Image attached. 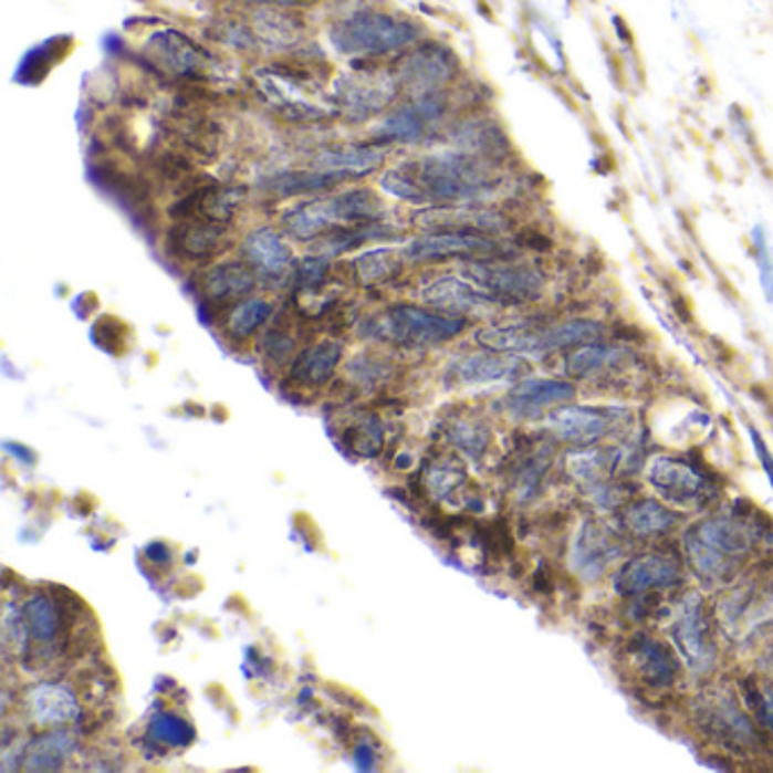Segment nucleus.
Segmentation results:
<instances>
[{
	"instance_id": "32",
	"label": "nucleus",
	"mask_w": 773,
	"mask_h": 773,
	"mask_svg": "<svg viewBox=\"0 0 773 773\" xmlns=\"http://www.w3.org/2000/svg\"><path fill=\"white\" fill-rule=\"evenodd\" d=\"M404 265L401 252L393 248H379L363 252L354 259V278L363 286H377L395 280Z\"/></svg>"
},
{
	"instance_id": "37",
	"label": "nucleus",
	"mask_w": 773,
	"mask_h": 773,
	"mask_svg": "<svg viewBox=\"0 0 773 773\" xmlns=\"http://www.w3.org/2000/svg\"><path fill=\"white\" fill-rule=\"evenodd\" d=\"M345 447L363 459H375L384 449V425L377 416H356L343 431Z\"/></svg>"
},
{
	"instance_id": "2",
	"label": "nucleus",
	"mask_w": 773,
	"mask_h": 773,
	"mask_svg": "<svg viewBox=\"0 0 773 773\" xmlns=\"http://www.w3.org/2000/svg\"><path fill=\"white\" fill-rule=\"evenodd\" d=\"M384 220V202L370 189H352L330 198H315L284 211L286 232L297 241H315L338 230Z\"/></svg>"
},
{
	"instance_id": "28",
	"label": "nucleus",
	"mask_w": 773,
	"mask_h": 773,
	"mask_svg": "<svg viewBox=\"0 0 773 773\" xmlns=\"http://www.w3.org/2000/svg\"><path fill=\"white\" fill-rule=\"evenodd\" d=\"M386 155L382 148L370 146H345V148H327L321 150L313 159V168L343 173L347 177H361L370 175L384 164Z\"/></svg>"
},
{
	"instance_id": "6",
	"label": "nucleus",
	"mask_w": 773,
	"mask_h": 773,
	"mask_svg": "<svg viewBox=\"0 0 773 773\" xmlns=\"http://www.w3.org/2000/svg\"><path fill=\"white\" fill-rule=\"evenodd\" d=\"M463 275L502 304L537 300L544 289L542 272L526 263L474 259L463 268Z\"/></svg>"
},
{
	"instance_id": "14",
	"label": "nucleus",
	"mask_w": 773,
	"mask_h": 773,
	"mask_svg": "<svg viewBox=\"0 0 773 773\" xmlns=\"http://www.w3.org/2000/svg\"><path fill=\"white\" fill-rule=\"evenodd\" d=\"M416 224L427 232H477V234H497L506 230V218L477 205H449V207H429L414 213Z\"/></svg>"
},
{
	"instance_id": "45",
	"label": "nucleus",
	"mask_w": 773,
	"mask_h": 773,
	"mask_svg": "<svg viewBox=\"0 0 773 773\" xmlns=\"http://www.w3.org/2000/svg\"><path fill=\"white\" fill-rule=\"evenodd\" d=\"M751 241H753V252H755V261L760 268V284L764 291V297L769 302H773V252L769 246V237L762 224H755L751 232Z\"/></svg>"
},
{
	"instance_id": "4",
	"label": "nucleus",
	"mask_w": 773,
	"mask_h": 773,
	"mask_svg": "<svg viewBox=\"0 0 773 773\" xmlns=\"http://www.w3.org/2000/svg\"><path fill=\"white\" fill-rule=\"evenodd\" d=\"M466 327L468 321L459 315L427 311L411 304H395L366 317V323L361 325V334L408 349H425L457 338Z\"/></svg>"
},
{
	"instance_id": "1",
	"label": "nucleus",
	"mask_w": 773,
	"mask_h": 773,
	"mask_svg": "<svg viewBox=\"0 0 773 773\" xmlns=\"http://www.w3.org/2000/svg\"><path fill=\"white\" fill-rule=\"evenodd\" d=\"M485 159L463 150H445L404 161L382 175V189L414 205H479L497 189Z\"/></svg>"
},
{
	"instance_id": "7",
	"label": "nucleus",
	"mask_w": 773,
	"mask_h": 773,
	"mask_svg": "<svg viewBox=\"0 0 773 773\" xmlns=\"http://www.w3.org/2000/svg\"><path fill=\"white\" fill-rule=\"evenodd\" d=\"M399 80L382 71H358L343 75L334 86V101L352 121L384 112L397 96Z\"/></svg>"
},
{
	"instance_id": "30",
	"label": "nucleus",
	"mask_w": 773,
	"mask_h": 773,
	"mask_svg": "<svg viewBox=\"0 0 773 773\" xmlns=\"http://www.w3.org/2000/svg\"><path fill=\"white\" fill-rule=\"evenodd\" d=\"M75 751V738L58 725L55 731L36 735L28 746L23 755V766L28 771H55L62 769L64 762Z\"/></svg>"
},
{
	"instance_id": "12",
	"label": "nucleus",
	"mask_w": 773,
	"mask_h": 773,
	"mask_svg": "<svg viewBox=\"0 0 773 773\" xmlns=\"http://www.w3.org/2000/svg\"><path fill=\"white\" fill-rule=\"evenodd\" d=\"M621 554L624 537L617 533V529L604 522H587L585 526H581L572 544V565L583 578L595 581Z\"/></svg>"
},
{
	"instance_id": "33",
	"label": "nucleus",
	"mask_w": 773,
	"mask_h": 773,
	"mask_svg": "<svg viewBox=\"0 0 773 773\" xmlns=\"http://www.w3.org/2000/svg\"><path fill=\"white\" fill-rule=\"evenodd\" d=\"M624 524L635 535L654 537V535L669 533L678 524V515L673 511L665 509L662 504L651 502V499H645V502L630 504L626 509Z\"/></svg>"
},
{
	"instance_id": "29",
	"label": "nucleus",
	"mask_w": 773,
	"mask_h": 773,
	"mask_svg": "<svg viewBox=\"0 0 773 773\" xmlns=\"http://www.w3.org/2000/svg\"><path fill=\"white\" fill-rule=\"evenodd\" d=\"M343 179H347V175L343 173H332V170H321V168H304V170H284L272 175L263 181V189L270 191L272 196L280 198H293V196H302V194H313V191H323V189H332L336 185H341Z\"/></svg>"
},
{
	"instance_id": "49",
	"label": "nucleus",
	"mask_w": 773,
	"mask_h": 773,
	"mask_svg": "<svg viewBox=\"0 0 773 773\" xmlns=\"http://www.w3.org/2000/svg\"><path fill=\"white\" fill-rule=\"evenodd\" d=\"M146 554H148V558L155 561V563H168V561H170V552H168L166 544H161V542H153L150 547L146 550Z\"/></svg>"
},
{
	"instance_id": "34",
	"label": "nucleus",
	"mask_w": 773,
	"mask_h": 773,
	"mask_svg": "<svg viewBox=\"0 0 773 773\" xmlns=\"http://www.w3.org/2000/svg\"><path fill=\"white\" fill-rule=\"evenodd\" d=\"M708 708V725L717 735L735 744H749L751 740H755L751 721L729 697H717V701H712V706Z\"/></svg>"
},
{
	"instance_id": "25",
	"label": "nucleus",
	"mask_w": 773,
	"mask_h": 773,
	"mask_svg": "<svg viewBox=\"0 0 773 773\" xmlns=\"http://www.w3.org/2000/svg\"><path fill=\"white\" fill-rule=\"evenodd\" d=\"M341 358H343L341 343H336V341L315 343V345L302 349L293 358L289 379L302 388L325 386L332 379V375L336 373Z\"/></svg>"
},
{
	"instance_id": "11",
	"label": "nucleus",
	"mask_w": 773,
	"mask_h": 773,
	"mask_svg": "<svg viewBox=\"0 0 773 773\" xmlns=\"http://www.w3.org/2000/svg\"><path fill=\"white\" fill-rule=\"evenodd\" d=\"M447 112V101L440 91L414 96L411 103L393 112L377 129V136L388 144H420L429 134V127L438 123Z\"/></svg>"
},
{
	"instance_id": "47",
	"label": "nucleus",
	"mask_w": 773,
	"mask_h": 773,
	"mask_svg": "<svg viewBox=\"0 0 773 773\" xmlns=\"http://www.w3.org/2000/svg\"><path fill=\"white\" fill-rule=\"evenodd\" d=\"M751 431V442H753V449L758 451V459H760V463H762V468H764V474H766V479H769V483H771V488H773V457H771V453H769V449H766V442L762 440V436H760V431L758 429H749Z\"/></svg>"
},
{
	"instance_id": "21",
	"label": "nucleus",
	"mask_w": 773,
	"mask_h": 773,
	"mask_svg": "<svg viewBox=\"0 0 773 773\" xmlns=\"http://www.w3.org/2000/svg\"><path fill=\"white\" fill-rule=\"evenodd\" d=\"M547 427L556 438L587 447L610 431V416L608 411H599V408L561 406L547 416Z\"/></svg>"
},
{
	"instance_id": "50",
	"label": "nucleus",
	"mask_w": 773,
	"mask_h": 773,
	"mask_svg": "<svg viewBox=\"0 0 773 773\" xmlns=\"http://www.w3.org/2000/svg\"><path fill=\"white\" fill-rule=\"evenodd\" d=\"M354 758H356V762H358V766L363 764V769H373L375 764V753L370 751V746L368 744H358V749H356V753H354Z\"/></svg>"
},
{
	"instance_id": "44",
	"label": "nucleus",
	"mask_w": 773,
	"mask_h": 773,
	"mask_svg": "<svg viewBox=\"0 0 773 773\" xmlns=\"http://www.w3.org/2000/svg\"><path fill=\"white\" fill-rule=\"evenodd\" d=\"M330 275V259L327 254L323 257H304L297 265H295V289L300 295H313L321 291L327 282Z\"/></svg>"
},
{
	"instance_id": "39",
	"label": "nucleus",
	"mask_w": 773,
	"mask_h": 773,
	"mask_svg": "<svg viewBox=\"0 0 773 773\" xmlns=\"http://www.w3.org/2000/svg\"><path fill=\"white\" fill-rule=\"evenodd\" d=\"M604 336V327L593 321H570L554 327H547V347L550 352H558L565 347L599 343Z\"/></svg>"
},
{
	"instance_id": "23",
	"label": "nucleus",
	"mask_w": 773,
	"mask_h": 773,
	"mask_svg": "<svg viewBox=\"0 0 773 773\" xmlns=\"http://www.w3.org/2000/svg\"><path fill=\"white\" fill-rule=\"evenodd\" d=\"M257 286V270L248 261H222L213 265L205 280L202 293L213 304L241 302Z\"/></svg>"
},
{
	"instance_id": "24",
	"label": "nucleus",
	"mask_w": 773,
	"mask_h": 773,
	"mask_svg": "<svg viewBox=\"0 0 773 773\" xmlns=\"http://www.w3.org/2000/svg\"><path fill=\"white\" fill-rule=\"evenodd\" d=\"M574 397V386L558 379H524L513 386L506 397V408L513 416L533 418L542 408L563 404Z\"/></svg>"
},
{
	"instance_id": "46",
	"label": "nucleus",
	"mask_w": 773,
	"mask_h": 773,
	"mask_svg": "<svg viewBox=\"0 0 773 773\" xmlns=\"http://www.w3.org/2000/svg\"><path fill=\"white\" fill-rule=\"evenodd\" d=\"M261 349L272 358V361H286L293 352V338L282 334L280 330H270L261 343Z\"/></svg>"
},
{
	"instance_id": "20",
	"label": "nucleus",
	"mask_w": 773,
	"mask_h": 773,
	"mask_svg": "<svg viewBox=\"0 0 773 773\" xmlns=\"http://www.w3.org/2000/svg\"><path fill=\"white\" fill-rule=\"evenodd\" d=\"M25 712L32 723L53 725L55 729V725L80 721L82 708L71 688L43 680V683H36L25 692Z\"/></svg>"
},
{
	"instance_id": "31",
	"label": "nucleus",
	"mask_w": 773,
	"mask_h": 773,
	"mask_svg": "<svg viewBox=\"0 0 773 773\" xmlns=\"http://www.w3.org/2000/svg\"><path fill=\"white\" fill-rule=\"evenodd\" d=\"M25 628L30 640H34L41 647L55 645L60 635V621H62V610L51 602V597L36 595L28 599L21 608Z\"/></svg>"
},
{
	"instance_id": "40",
	"label": "nucleus",
	"mask_w": 773,
	"mask_h": 773,
	"mask_svg": "<svg viewBox=\"0 0 773 773\" xmlns=\"http://www.w3.org/2000/svg\"><path fill=\"white\" fill-rule=\"evenodd\" d=\"M445 433L447 440L470 459H481L490 445V431L477 420H451Z\"/></svg>"
},
{
	"instance_id": "35",
	"label": "nucleus",
	"mask_w": 773,
	"mask_h": 773,
	"mask_svg": "<svg viewBox=\"0 0 773 773\" xmlns=\"http://www.w3.org/2000/svg\"><path fill=\"white\" fill-rule=\"evenodd\" d=\"M468 481L466 468L459 459L440 457L433 461H427L422 468V485L425 492H429L433 499H449L463 483Z\"/></svg>"
},
{
	"instance_id": "27",
	"label": "nucleus",
	"mask_w": 773,
	"mask_h": 773,
	"mask_svg": "<svg viewBox=\"0 0 773 773\" xmlns=\"http://www.w3.org/2000/svg\"><path fill=\"white\" fill-rule=\"evenodd\" d=\"M630 660L635 671L649 686L656 688H669L676 673H678V665L673 660V656L669 654V649L651 638H640L630 645Z\"/></svg>"
},
{
	"instance_id": "18",
	"label": "nucleus",
	"mask_w": 773,
	"mask_h": 773,
	"mask_svg": "<svg viewBox=\"0 0 773 773\" xmlns=\"http://www.w3.org/2000/svg\"><path fill=\"white\" fill-rule=\"evenodd\" d=\"M680 567L676 561L660 556V554H645L628 561L617 578H615V587L619 595H643L649 593V589L656 587H673L680 583Z\"/></svg>"
},
{
	"instance_id": "5",
	"label": "nucleus",
	"mask_w": 773,
	"mask_h": 773,
	"mask_svg": "<svg viewBox=\"0 0 773 773\" xmlns=\"http://www.w3.org/2000/svg\"><path fill=\"white\" fill-rule=\"evenodd\" d=\"M418 34L420 30L411 21L386 12L363 10L334 23L330 41L343 55L375 58L406 49L408 43L418 39Z\"/></svg>"
},
{
	"instance_id": "43",
	"label": "nucleus",
	"mask_w": 773,
	"mask_h": 773,
	"mask_svg": "<svg viewBox=\"0 0 773 773\" xmlns=\"http://www.w3.org/2000/svg\"><path fill=\"white\" fill-rule=\"evenodd\" d=\"M393 368L390 363L373 356V354H358L347 363V375L361 386V388H377L390 377Z\"/></svg>"
},
{
	"instance_id": "42",
	"label": "nucleus",
	"mask_w": 773,
	"mask_h": 773,
	"mask_svg": "<svg viewBox=\"0 0 773 773\" xmlns=\"http://www.w3.org/2000/svg\"><path fill=\"white\" fill-rule=\"evenodd\" d=\"M66 39V36H64ZM64 39H49L43 45H39V49H32L23 62H21V69L17 71V80L21 82H41L45 77V73L51 71V66L58 62V58H62L64 53L58 55V49H60V43Z\"/></svg>"
},
{
	"instance_id": "10",
	"label": "nucleus",
	"mask_w": 773,
	"mask_h": 773,
	"mask_svg": "<svg viewBox=\"0 0 773 773\" xmlns=\"http://www.w3.org/2000/svg\"><path fill=\"white\" fill-rule=\"evenodd\" d=\"M673 640L678 651L683 654L686 662L694 671H708L714 665L717 647L710 635L703 602L697 593L688 595L683 602H680V608L673 621Z\"/></svg>"
},
{
	"instance_id": "41",
	"label": "nucleus",
	"mask_w": 773,
	"mask_h": 773,
	"mask_svg": "<svg viewBox=\"0 0 773 773\" xmlns=\"http://www.w3.org/2000/svg\"><path fill=\"white\" fill-rule=\"evenodd\" d=\"M148 735L166 746H189L196 740L194 725L173 712H159L148 725Z\"/></svg>"
},
{
	"instance_id": "22",
	"label": "nucleus",
	"mask_w": 773,
	"mask_h": 773,
	"mask_svg": "<svg viewBox=\"0 0 773 773\" xmlns=\"http://www.w3.org/2000/svg\"><path fill=\"white\" fill-rule=\"evenodd\" d=\"M243 259L257 270V275L278 280L293 265V252L272 227H259L243 241Z\"/></svg>"
},
{
	"instance_id": "8",
	"label": "nucleus",
	"mask_w": 773,
	"mask_h": 773,
	"mask_svg": "<svg viewBox=\"0 0 773 773\" xmlns=\"http://www.w3.org/2000/svg\"><path fill=\"white\" fill-rule=\"evenodd\" d=\"M457 55L440 43H422L408 53L397 66L399 84L414 91V96L433 94L457 75Z\"/></svg>"
},
{
	"instance_id": "38",
	"label": "nucleus",
	"mask_w": 773,
	"mask_h": 773,
	"mask_svg": "<svg viewBox=\"0 0 773 773\" xmlns=\"http://www.w3.org/2000/svg\"><path fill=\"white\" fill-rule=\"evenodd\" d=\"M272 311H275L272 304L261 297H246L237 302L230 315H227V334L237 341H246L254 336L270 321Z\"/></svg>"
},
{
	"instance_id": "3",
	"label": "nucleus",
	"mask_w": 773,
	"mask_h": 773,
	"mask_svg": "<svg viewBox=\"0 0 773 773\" xmlns=\"http://www.w3.org/2000/svg\"><path fill=\"white\" fill-rule=\"evenodd\" d=\"M753 529L746 522L719 515L686 533V554L703 581H729L753 550Z\"/></svg>"
},
{
	"instance_id": "16",
	"label": "nucleus",
	"mask_w": 773,
	"mask_h": 773,
	"mask_svg": "<svg viewBox=\"0 0 773 773\" xmlns=\"http://www.w3.org/2000/svg\"><path fill=\"white\" fill-rule=\"evenodd\" d=\"M422 302L440 313L459 315V317L472 315V313H488L502 304L492 295H488L483 289L472 284L470 280L451 278V275L427 284L422 289Z\"/></svg>"
},
{
	"instance_id": "48",
	"label": "nucleus",
	"mask_w": 773,
	"mask_h": 773,
	"mask_svg": "<svg viewBox=\"0 0 773 773\" xmlns=\"http://www.w3.org/2000/svg\"><path fill=\"white\" fill-rule=\"evenodd\" d=\"M753 710L758 712V717L764 721V725L773 731V692L771 690H762L758 692V697L753 699Z\"/></svg>"
},
{
	"instance_id": "26",
	"label": "nucleus",
	"mask_w": 773,
	"mask_h": 773,
	"mask_svg": "<svg viewBox=\"0 0 773 773\" xmlns=\"http://www.w3.org/2000/svg\"><path fill=\"white\" fill-rule=\"evenodd\" d=\"M474 341L481 347L499 354H531V356L550 354L547 330H537L531 325L485 327L477 332Z\"/></svg>"
},
{
	"instance_id": "17",
	"label": "nucleus",
	"mask_w": 773,
	"mask_h": 773,
	"mask_svg": "<svg viewBox=\"0 0 773 773\" xmlns=\"http://www.w3.org/2000/svg\"><path fill=\"white\" fill-rule=\"evenodd\" d=\"M168 243L177 257H185L189 261H205L230 246V237H227L224 222H216L205 216H194L177 220V224L168 234Z\"/></svg>"
},
{
	"instance_id": "19",
	"label": "nucleus",
	"mask_w": 773,
	"mask_h": 773,
	"mask_svg": "<svg viewBox=\"0 0 773 773\" xmlns=\"http://www.w3.org/2000/svg\"><path fill=\"white\" fill-rule=\"evenodd\" d=\"M150 53L161 64V69H166L177 77L200 80L205 77L207 66L211 64V58L200 49V45H196L191 39H187L185 34H179L175 30L157 32L150 39Z\"/></svg>"
},
{
	"instance_id": "9",
	"label": "nucleus",
	"mask_w": 773,
	"mask_h": 773,
	"mask_svg": "<svg viewBox=\"0 0 773 773\" xmlns=\"http://www.w3.org/2000/svg\"><path fill=\"white\" fill-rule=\"evenodd\" d=\"M649 481L667 502L683 509H699L708 504L714 494L712 485L699 470H694L686 461H676L669 457H658L649 466Z\"/></svg>"
},
{
	"instance_id": "36",
	"label": "nucleus",
	"mask_w": 773,
	"mask_h": 773,
	"mask_svg": "<svg viewBox=\"0 0 773 773\" xmlns=\"http://www.w3.org/2000/svg\"><path fill=\"white\" fill-rule=\"evenodd\" d=\"M624 356L626 352L619 347L587 343L567 356V375L574 379H585L589 375L602 373L608 366H617Z\"/></svg>"
},
{
	"instance_id": "15",
	"label": "nucleus",
	"mask_w": 773,
	"mask_h": 773,
	"mask_svg": "<svg viewBox=\"0 0 773 773\" xmlns=\"http://www.w3.org/2000/svg\"><path fill=\"white\" fill-rule=\"evenodd\" d=\"M522 375V361L513 354L499 352H479L463 354L449 361L445 379L447 384L457 386H477V384H494V382H511Z\"/></svg>"
},
{
	"instance_id": "13",
	"label": "nucleus",
	"mask_w": 773,
	"mask_h": 773,
	"mask_svg": "<svg viewBox=\"0 0 773 773\" xmlns=\"http://www.w3.org/2000/svg\"><path fill=\"white\" fill-rule=\"evenodd\" d=\"M497 252V243L488 239V234H477V232H427L425 237L414 239L406 248V259H411L416 263H427V261H445L453 257H466V259H488Z\"/></svg>"
}]
</instances>
